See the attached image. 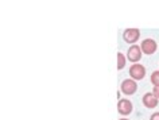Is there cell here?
I'll return each instance as SVG.
<instances>
[{
  "label": "cell",
  "instance_id": "cell-1",
  "mask_svg": "<svg viewBox=\"0 0 159 120\" xmlns=\"http://www.w3.org/2000/svg\"><path fill=\"white\" fill-rule=\"evenodd\" d=\"M129 76L132 77V80H135V81L142 80L146 76V67L143 65H140V63H134V65L129 67Z\"/></svg>",
  "mask_w": 159,
  "mask_h": 120
},
{
  "label": "cell",
  "instance_id": "cell-2",
  "mask_svg": "<svg viewBox=\"0 0 159 120\" xmlns=\"http://www.w3.org/2000/svg\"><path fill=\"white\" fill-rule=\"evenodd\" d=\"M120 89H121V92L124 95H134L135 92H136V89H138V84L132 78H127V80H124V81L121 82Z\"/></svg>",
  "mask_w": 159,
  "mask_h": 120
},
{
  "label": "cell",
  "instance_id": "cell-3",
  "mask_svg": "<svg viewBox=\"0 0 159 120\" xmlns=\"http://www.w3.org/2000/svg\"><path fill=\"white\" fill-rule=\"evenodd\" d=\"M127 58H128V61H131V62L138 63V61H140V58H142V49L138 45H132L128 49Z\"/></svg>",
  "mask_w": 159,
  "mask_h": 120
},
{
  "label": "cell",
  "instance_id": "cell-4",
  "mask_svg": "<svg viewBox=\"0 0 159 120\" xmlns=\"http://www.w3.org/2000/svg\"><path fill=\"white\" fill-rule=\"evenodd\" d=\"M140 49H142L143 53H146L147 55L154 54L155 50H157V42H155L154 39H151V38H147V39H144V41L142 42Z\"/></svg>",
  "mask_w": 159,
  "mask_h": 120
},
{
  "label": "cell",
  "instance_id": "cell-5",
  "mask_svg": "<svg viewBox=\"0 0 159 120\" xmlns=\"http://www.w3.org/2000/svg\"><path fill=\"white\" fill-rule=\"evenodd\" d=\"M117 111L120 115H129L131 112H132V103H131L129 100H125V99L119 100Z\"/></svg>",
  "mask_w": 159,
  "mask_h": 120
},
{
  "label": "cell",
  "instance_id": "cell-6",
  "mask_svg": "<svg viewBox=\"0 0 159 120\" xmlns=\"http://www.w3.org/2000/svg\"><path fill=\"white\" fill-rule=\"evenodd\" d=\"M139 35H140V33L138 29H127L123 34V38L127 43H135L139 39Z\"/></svg>",
  "mask_w": 159,
  "mask_h": 120
},
{
  "label": "cell",
  "instance_id": "cell-7",
  "mask_svg": "<svg viewBox=\"0 0 159 120\" xmlns=\"http://www.w3.org/2000/svg\"><path fill=\"white\" fill-rule=\"evenodd\" d=\"M158 100L159 99L154 93H146L143 96V104L147 108H155L158 105Z\"/></svg>",
  "mask_w": 159,
  "mask_h": 120
},
{
  "label": "cell",
  "instance_id": "cell-8",
  "mask_svg": "<svg viewBox=\"0 0 159 120\" xmlns=\"http://www.w3.org/2000/svg\"><path fill=\"white\" fill-rule=\"evenodd\" d=\"M125 66V57L123 53H117V69L121 70Z\"/></svg>",
  "mask_w": 159,
  "mask_h": 120
},
{
  "label": "cell",
  "instance_id": "cell-9",
  "mask_svg": "<svg viewBox=\"0 0 159 120\" xmlns=\"http://www.w3.org/2000/svg\"><path fill=\"white\" fill-rule=\"evenodd\" d=\"M151 82L154 84V86H159V70H155L152 72V74H151Z\"/></svg>",
  "mask_w": 159,
  "mask_h": 120
},
{
  "label": "cell",
  "instance_id": "cell-10",
  "mask_svg": "<svg viewBox=\"0 0 159 120\" xmlns=\"http://www.w3.org/2000/svg\"><path fill=\"white\" fill-rule=\"evenodd\" d=\"M150 120H159V112H155V113L151 115Z\"/></svg>",
  "mask_w": 159,
  "mask_h": 120
},
{
  "label": "cell",
  "instance_id": "cell-11",
  "mask_svg": "<svg viewBox=\"0 0 159 120\" xmlns=\"http://www.w3.org/2000/svg\"><path fill=\"white\" fill-rule=\"evenodd\" d=\"M152 93L159 99V86H154V92H152Z\"/></svg>",
  "mask_w": 159,
  "mask_h": 120
},
{
  "label": "cell",
  "instance_id": "cell-12",
  "mask_svg": "<svg viewBox=\"0 0 159 120\" xmlns=\"http://www.w3.org/2000/svg\"><path fill=\"white\" fill-rule=\"evenodd\" d=\"M120 120H129V119H125V118H123V119H120Z\"/></svg>",
  "mask_w": 159,
  "mask_h": 120
}]
</instances>
